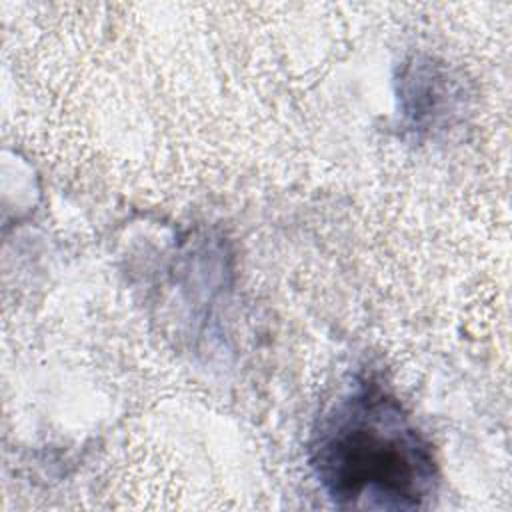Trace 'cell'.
Returning <instances> with one entry per match:
<instances>
[{
  "label": "cell",
  "mask_w": 512,
  "mask_h": 512,
  "mask_svg": "<svg viewBox=\"0 0 512 512\" xmlns=\"http://www.w3.org/2000/svg\"><path fill=\"white\" fill-rule=\"evenodd\" d=\"M308 462L340 508L418 510L438 488L432 444L402 402L372 378L356 380L324 410Z\"/></svg>",
  "instance_id": "6da1fadb"
}]
</instances>
